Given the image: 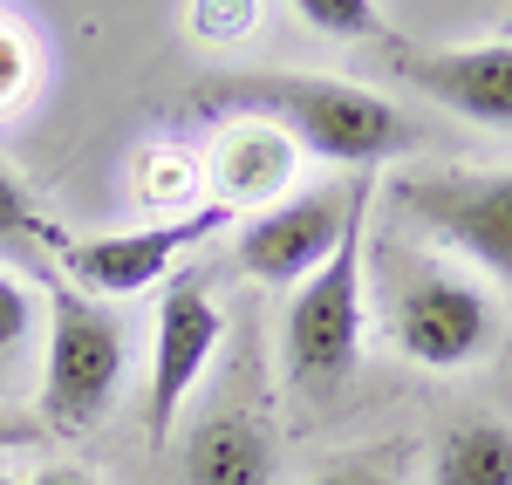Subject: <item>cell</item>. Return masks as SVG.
<instances>
[{"mask_svg":"<svg viewBox=\"0 0 512 485\" xmlns=\"http://www.w3.org/2000/svg\"><path fill=\"white\" fill-rule=\"evenodd\" d=\"M212 110H246L253 123H274L294 137V151H315L328 164H390L396 151L424 144V123L403 117L390 96H369L362 82L342 76H294V69H260V76H219L198 89Z\"/></svg>","mask_w":512,"mask_h":485,"instance_id":"obj_1","label":"cell"},{"mask_svg":"<svg viewBox=\"0 0 512 485\" xmlns=\"http://www.w3.org/2000/svg\"><path fill=\"white\" fill-rule=\"evenodd\" d=\"M41 322H48V349H41V431H62V438H82L96 431L110 404L123 390V369H130V342H123V322L89 301L82 287H69L55 267L41 274Z\"/></svg>","mask_w":512,"mask_h":485,"instance_id":"obj_2","label":"cell"},{"mask_svg":"<svg viewBox=\"0 0 512 485\" xmlns=\"http://www.w3.org/2000/svg\"><path fill=\"white\" fill-rule=\"evenodd\" d=\"M362 219H369V199L355 205V219L342 226L335 253L287 301V322H280V376L301 397L342 390L355 376V363H362V322H369L362 315Z\"/></svg>","mask_w":512,"mask_h":485,"instance_id":"obj_3","label":"cell"},{"mask_svg":"<svg viewBox=\"0 0 512 485\" xmlns=\"http://www.w3.org/2000/svg\"><path fill=\"white\" fill-rule=\"evenodd\" d=\"M396 260H403V267H396L390 308H383L396 349L417 369L478 363V356L492 349V335H499L492 294H485L472 274H451V267H437V260H410V253H396Z\"/></svg>","mask_w":512,"mask_h":485,"instance_id":"obj_4","label":"cell"},{"mask_svg":"<svg viewBox=\"0 0 512 485\" xmlns=\"http://www.w3.org/2000/svg\"><path fill=\"white\" fill-rule=\"evenodd\" d=\"M239 212L233 205H198V212H178V219H151V226H130V233H89V240H62L55 246V274L69 287H82L89 301L103 294H137V287L164 281L185 253L212 246Z\"/></svg>","mask_w":512,"mask_h":485,"instance_id":"obj_5","label":"cell"},{"mask_svg":"<svg viewBox=\"0 0 512 485\" xmlns=\"http://www.w3.org/2000/svg\"><path fill=\"white\" fill-rule=\"evenodd\" d=\"M396 199L451 253L512 281V171H410Z\"/></svg>","mask_w":512,"mask_h":485,"instance_id":"obj_6","label":"cell"},{"mask_svg":"<svg viewBox=\"0 0 512 485\" xmlns=\"http://www.w3.org/2000/svg\"><path fill=\"white\" fill-rule=\"evenodd\" d=\"M369 192H376V171H362L355 185H308V192L280 199L274 212L239 226V267L267 287H301L335 253L342 226L355 219V205Z\"/></svg>","mask_w":512,"mask_h":485,"instance_id":"obj_7","label":"cell"},{"mask_svg":"<svg viewBox=\"0 0 512 485\" xmlns=\"http://www.w3.org/2000/svg\"><path fill=\"white\" fill-rule=\"evenodd\" d=\"M226 335V315L212 301V287L198 274H178L158 301V335H151V445L178 431V410L198 390V376L212 369V349Z\"/></svg>","mask_w":512,"mask_h":485,"instance_id":"obj_8","label":"cell"},{"mask_svg":"<svg viewBox=\"0 0 512 485\" xmlns=\"http://www.w3.org/2000/svg\"><path fill=\"white\" fill-rule=\"evenodd\" d=\"M396 76L417 96H431L437 110L478 123V130H506L512 137V41H485V48H417V55H390Z\"/></svg>","mask_w":512,"mask_h":485,"instance_id":"obj_9","label":"cell"},{"mask_svg":"<svg viewBox=\"0 0 512 485\" xmlns=\"http://www.w3.org/2000/svg\"><path fill=\"white\" fill-rule=\"evenodd\" d=\"M185 485H274V431L246 404H212L185 438Z\"/></svg>","mask_w":512,"mask_h":485,"instance_id":"obj_10","label":"cell"},{"mask_svg":"<svg viewBox=\"0 0 512 485\" xmlns=\"http://www.w3.org/2000/svg\"><path fill=\"white\" fill-rule=\"evenodd\" d=\"M294 178V137L274 123H239L219 137V205H246V199H274Z\"/></svg>","mask_w":512,"mask_h":485,"instance_id":"obj_11","label":"cell"},{"mask_svg":"<svg viewBox=\"0 0 512 485\" xmlns=\"http://www.w3.org/2000/svg\"><path fill=\"white\" fill-rule=\"evenodd\" d=\"M431 485H512V424L465 417L431 451Z\"/></svg>","mask_w":512,"mask_h":485,"instance_id":"obj_12","label":"cell"},{"mask_svg":"<svg viewBox=\"0 0 512 485\" xmlns=\"http://www.w3.org/2000/svg\"><path fill=\"white\" fill-rule=\"evenodd\" d=\"M294 14L328 41H396L390 14L376 0H294Z\"/></svg>","mask_w":512,"mask_h":485,"instance_id":"obj_13","label":"cell"},{"mask_svg":"<svg viewBox=\"0 0 512 485\" xmlns=\"http://www.w3.org/2000/svg\"><path fill=\"white\" fill-rule=\"evenodd\" d=\"M410 479V445H369V451H349V458H328L315 472V485H403Z\"/></svg>","mask_w":512,"mask_h":485,"instance_id":"obj_14","label":"cell"},{"mask_svg":"<svg viewBox=\"0 0 512 485\" xmlns=\"http://www.w3.org/2000/svg\"><path fill=\"white\" fill-rule=\"evenodd\" d=\"M35 240L55 253V246H62V233H55V226H48V219L35 212L28 185H21V178L0 164V246H35Z\"/></svg>","mask_w":512,"mask_h":485,"instance_id":"obj_15","label":"cell"},{"mask_svg":"<svg viewBox=\"0 0 512 485\" xmlns=\"http://www.w3.org/2000/svg\"><path fill=\"white\" fill-rule=\"evenodd\" d=\"M28 335H35V294L14 274H0V363H14L28 349Z\"/></svg>","mask_w":512,"mask_h":485,"instance_id":"obj_16","label":"cell"},{"mask_svg":"<svg viewBox=\"0 0 512 485\" xmlns=\"http://www.w3.org/2000/svg\"><path fill=\"white\" fill-rule=\"evenodd\" d=\"M253 21H260V0H198L192 7V28L205 41H239Z\"/></svg>","mask_w":512,"mask_h":485,"instance_id":"obj_17","label":"cell"},{"mask_svg":"<svg viewBox=\"0 0 512 485\" xmlns=\"http://www.w3.org/2000/svg\"><path fill=\"white\" fill-rule=\"evenodd\" d=\"M28 82H35V48H28V35H14L0 21V110H14L28 96Z\"/></svg>","mask_w":512,"mask_h":485,"instance_id":"obj_18","label":"cell"},{"mask_svg":"<svg viewBox=\"0 0 512 485\" xmlns=\"http://www.w3.org/2000/svg\"><path fill=\"white\" fill-rule=\"evenodd\" d=\"M41 417H0V451H21V445H41Z\"/></svg>","mask_w":512,"mask_h":485,"instance_id":"obj_19","label":"cell"},{"mask_svg":"<svg viewBox=\"0 0 512 485\" xmlns=\"http://www.w3.org/2000/svg\"><path fill=\"white\" fill-rule=\"evenodd\" d=\"M0 485H96V479L76 472V465H55V472H35V479H0Z\"/></svg>","mask_w":512,"mask_h":485,"instance_id":"obj_20","label":"cell"},{"mask_svg":"<svg viewBox=\"0 0 512 485\" xmlns=\"http://www.w3.org/2000/svg\"><path fill=\"white\" fill-rule=\"evenodd\" d=\"M506 41H512V21H506Z\"/></svg>","mask_w":512,"mask_h":485,"instance_id":"obj_21","label":"cell"}]
</instances>
